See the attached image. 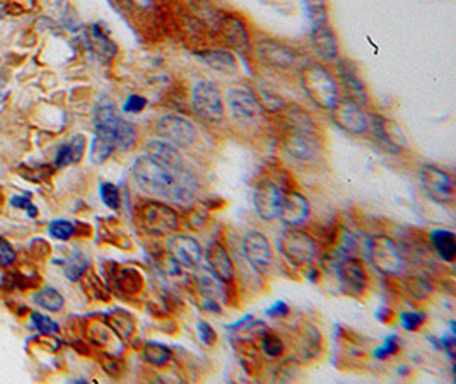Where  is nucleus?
<instances>
[{"label":"nucleus","instance_id":"f257e3e1","mask_svg":"<svg viewBox=\"0 0 456 384\" xmlns=\"http://www.w3.org/2000/svg\"><path fill=\"white\" fill-rule=\"evenodd\" d=\"M132 178L138 190L154 198L173 203L192 202L197 193V179L193 175H178L169 171L148 154L138 156L132 166Z\"/></svg>","mask_w":456,"mask_h":384},{"label":"nucleus","instance_id":"f03ea898","mask_svg":"<svg viewBox=\"0 0 456 384\" xmlns=\"http://www.w3.org/2000/svg\"><path fill=\"white\" fill-rule=\"evenodd\" d=\"M96 137L103 138L115 149L129 151L137 144V128L132 121L123 120L115 111L111 99H103L94 110Z\"/></svg>","mask_w":456,"mask_h":384},{"label":"nucleus","instance_id":"7ed1b4c3","mask_svg":"<svg viewBox=\"0 0 456 384\" xmlns=\"http://www.w3.org/2000/svg\"><path fill=\"white\" fill-rule=\"evenodd\" d=\"M301 86L309 101L322 110L330 111L340 99L337 79L320 64H308L301 68Z\"/></svg>","mask_w":456,"mask_h":384},{"label":"nucleus","instance_id":"20e7f679","mask_svg":"<svg viewBox=\"0 0 456 384\" xmlns=\"http://www.w3.org/2000/svg\"><path fill=\"white\" fill-rule=\"evenodd\" d=\"M190 106L199 120L219 125L224 121V101L218 84L212 80H197L190 92Z\"/></svg>","mask_w":456,"mask_h":384},{"label":"nucleus","instance_id":"39448f33","mask_svg":"<svg viewBox=\"0 0 456 384\" xmlns=\"http://www.w3.org/2000/svg\"><path fill=\"white\" fill-rule=\"evenodd\" d=\"M154 132L161 140L181 149L190 147L197 140V128L193 126V123L187 118L180 117V115L173 113L162 115V117L157 118L156 125H154Z\"/></svg>","mask_w":456,"mask_h":384},{"label":"nucleus","instance_id":"423d86ee","mask_svg":"<svg viewBox=\"0 0 456 384\" xmlns=\"http://www.w3.org/2000/svg\"><path fill=\"white\" fill-rule=\"evenodd\" d=\"M279 248L294 265H309L318 255V246L309 234L299 229H285L279 237Z\"/></svg>","mask_w":456,"mask_h":384},{"label":"nucleus","instance_id":"0eeeda50","mask_svg":"<svg viewBox=\"0 0 456 384\" xmlns=\"http://www.w3.org/2000/svg\"><path fill=\"white\" fill-rule=\"evenodd\" d=\"M369 258L374 268L383 275H400L404 272V256L395 241L388 236L373 237L369 246Z\"/></svg>","mask_w":456,"mask_h":384},{"label":"nucleus","instance_id":"6e6552de","mask_svg":"<svg viewBox=\"0 0 456 384\" xmlns=\"http://www.w3.org/2000/svg\"><path fill=\"white\" fill-rule=\"evenodd\" d=\"M422 190L431 200L438 203L455 202V183L453 176L434 164H424L419 172Z\"/></svg>","mask_w":456,"mask_h":384},{"label":"nucleus","instance_id":"1a4fd4ad","mask_svg":"<svg viewBox=\"0 0 456 384\" xmlns=\"http://www.w3.org/2000/svg\"><path fill=\"white\" fill-rule=\"evenodd\" d=\"M226 106L231 118L241 125H251L262 115V106L255 92L248 87L236 86L226 92Z\"/></svg>","mask_w":456,"mask_h":384},{"label":"nucleus","instance_id":"9d476101","mask_svg":"<svg viewBox=\"0 0 456 384\" xmlns=\"http://www.w3.org/2000/svg\"><path fill=\"white\" fill-rule=\"evenodd\" d=\"M284 149L291 157L303 163L318 159L322 144L315 128H287L284 135Z\"/></svg>","mask_w":456,"mask_h":384},{"label":"nucleus","instance_id":"9b49d317","mask_svg":"<svg viewBox=\"0 0 456 384\" xmlns=\"http://www.w3.org/2000/svg\"><path fill=\"white\" fill-rule=\"evenodd\" d=\"M141 222L145 230L157 236L173 234L180 229V217L169 205L159 202H149L141 209Z\"/></svg>","mask_w":456,"mask_h":384},{"label":"nucleus","instance_id":"f8f14e48","mask_svg":"<svg viewBox=\"0 0 456 384\" xmlns=\"http://www.w3.org/2000/svg\"><path fill=\"white\" fill-rule=\"evenodd\" d=\"M255 57L270 68L287 71L296 65L297 55L291 46L282 43L279 40L264 38L255 43Z\"/></svg>","mask_w":456,"mask_h":384},{"label":"nucleus","instance_id":"ddd939ff","mask_svg":"<svg viewBox=\"0 0 456 384\" xmlns=\"http://www.w3.org/2000/svg\"><path fill=\"white\" fill-rule=\"evenodd\" d=\"M243 253H245L246 261H248L257 274H269L270 268H272L273 253L270 241L266 239L265 234H262L260 230L246 232V236L243 237Z\"/></svg>","mask_w":456,"mask_h":384},{"label":"nucleus","instance_id":"4468645a","mask_svg":"<svg viewBox=\"0 0 456 384\" xmlns=\"http://www.w3.org/2000/svg\"><path fill=\"white\" fill-rule=\"evenodd\" d=\"M330 111L335 125L340 126L343 132L352 133V135H362L369 130V118L362 111V106L355 105L347 98H340L337 105Z\"/></svg>","mask_w":456,"mask_h":384},{"label":"nucleus","instance_id":"2eb2a0df","mask_svg":"<svg viewBox=\"0 0 456 384\" xmlns=\"http://www.w3.org/2000/svg\"><path fill=\"white\" fill-rule=\"evenodd\" d=\"M284 191L276 183L270 179H262L260 183L255 186L253 191V203L255 210L264 221H273L280 215L282 202H284Z\"/></svg>","mask_w":456,"mask_h":384},{"label":"nucleus","instance_id":"dca6fc26","mask_svg":"<svg viewBox=\"0 0 456 384\" xmlns=\"http://www.w3.org/2000/svg\"><path fill=\"white\" fill-rule=\"evenodd\" d=\"M166 249L178 265L187 268H195L204 256L202 246L199 241L195 237L187 236V234H169L168 241H166Z\"/></svg>","mask_w":456,"mask_h":384},{"label":"nucleus","instance_id":"f3484780","mask_svg":"<svg viewBox=\"0 0 456 384\" xmlns=\"http://www.w3.org/2000/svg\"><path fill=\"white\" fill-rule=\"evenodd\" d=\"M339 87L345 92V98L359 106L368 105V87L359 75L357 67L349 60H340L337 64Z\"/></svg>","mask_w":456,"mask_h":384},{"label":"nucleus","instance_id":"a211bd4d","mask_svg":"<svg viewBox=\"0 0 456 384\" xmlns=\"http://www.w3.org/2000/svg\"><path fill=\"white\" fill-rule=\"evenodd\" d=\"M337 279L347 295L359 297L368 287V274L364 263L357 258H345L337 265Z\"/></svg>","mask_w":456,"mask_h":384},{"label":"nucleus","instance_id":"6ab92c4d","mask_svg":"<svg viewBox=\"0 0 456 384\" xmlns=\"http://www.w3.org/2000/svg\"><path fill=\"white\" fill-rule=\"evenodd\" d=\"M218 29L219 33H221L222 40L226 41L231 48H234L236 52L246 53L251 48V40L248 28H246V22L243 21L238 14H221L218 22Z\"/></svg>","mask_w":456,"mask_h":384},{"label":"nucleus","instance_id":"aec40b11","mask_svg":"<svg viewBox=\"0 0 456 384\" xmlns=\"http://www.w3.org/2000/svg\"><path fill=\"white\" fill-rule=\"evenodd\" d=\"M145 154L149 157H152L156 163H159L161 166H164L169 171L178 172V175H192L190 169L185 164L183 156H181L178 147L168 144V142L161 140V138H150L145 144Z\"/></svg>","mask_w":456,"mask_h":384},{"label":"nucleus","instance_id":"412c9836","mask_svg":"<svg viewBox=\"0 0 456 384\" xmlns=\"http://www.w3.org/2000/svg\"><path fill=\"white\" fill-rule=\"evenodd\" d=\"M309 45L323 61H335L340 55V43L335 31L328 24L315 26L309 31Z\"/></svg>","mask_w":456,"mask_h":384},{"label":"nucleus","instance_id":"4be33fe9","mask_svg":"<svg viewBox=\"0 0 456 384\" xmlns=\"http://www.w3.org/2000/svg\"><path fill=\"white\" fill-rule=\"evenodd\" d=\"M197 289L206 301L222 302L226 299V282L211 270V267H199L193 272Z\"/></svg>","mask_w":456,"mask_h":384},{"label":"nucleus","instance_id":"5701e85b","mask_svg":"<svg viewBox=\"0 0 456 384\" xmlns=\"http://www.w3.org/2000/svg\"><path fill=\"white\" fill-rule=\"evenodd\" d=\"M279 217L285 224L291 226V228H297V226L304 224L309 217V202L306 197H303L297 191L284 195Z\"/></svg>","mask_w":456,"mask_h":384},{"label":"nucleus","instance_id":"b1692460","mask_svg":"<svg viewBox=\"0 0 456 384\" xmlns=\"http://www.w3.org/2000/svg\"><path fill=\"white\" fill-rule=\"evenodd\" d=\"M207 261L211 270L218 276H221L224 282H233L234 279L233 260H231L229 253H227V249L224 248L221 243L214 241V243L208 244Z\"/></svg>","mask_w":456,"mask_h":384},{"label":"nucleus","instance_id":"393cba45","mask_svg":"<svg viewBox=\"0 0 456 384\" xmlns=\"http://www.w3.org/2000/svg\"><path fill=\"white\" fill-rule=\"evenodd\" d=\"M369 125H373L374 133L390 147L398 149V151L407 147V138H405L404 132H401L400 126L395 121L386 120L383 117H373L369 120Z\"/></svg>","mask_w":456,"mask_h":384},{"label":"nucleus","instance_id":"a878e982","mask_svg":"<svg viewBox=\"0 0 456 384\" xmlns=\"http://www.w3.org/2000/svg\"><path fill=\"white\" fill-rule=\"evenodd\" d=\"M200 60L204 64H207L208 67L214 68V71L222 72V74H236L238 72V60L231 52L227 50H204V52L197 53Z\"/></svg>","mask_w":456,"mask_h":384},{"label":"nucleus","instance_id":"bb28decb","mask_svg":"<svg viewBox=\"0 0 456 384\" xmlns=\"http://www.w3.org/2000/svg\"><path fill=\"white\" fill-rule=\"evenodd\" d=\"M89 45L101 61H110L117 55V45L110 40V36L98 24L89 28Z\"/></svg>","mask_w":456,"mask_h":384},{"label":"nucleus","instance_id":"cd10ccee","mask_svg":"<svg viewBox=\"0 0 456 384\" xmlns=\"http://www.w3.org/2000/svg\"><path fill=\"white\" fill-rule=\"evenodd\" d=\"M431 243L434 251L443 261H453L456 256V236L450 229H434L431 230Z\"/></svg>","mask_w":456,"mask_h":384},{"label":"nucleus","instance_id":"c85d7f7f","mask_svg":"<svg viewBox=\"0 0 456 384\" xmlns=\"http://www.w3.org/2000/svg\"><path fill=\"white\" fill-rule=\"evenodd\" d=\"M142 353H144V359L156 367L166 366L171 360V350L157 341H145Z\"/></svg>","mask_w":456,"mask_h":384},{"label":"nucleus","instance_id":"c756f323","mask_svg":"<svg viewBox=\"0 0 456 384\" xmlns=\"http://www.w3.org/2000/svg\"><path fill=\"white\" fill-rule=\"evenodd\" d=\"M255 96H257L262 110L272 111V113H276V111H282L284 110V106L287 105L279 92L270 89V87H266V86L258 87L257 92H255Z\"/></svg>","mask_w":456,"mask_h":384},{"label":"nucleus","instance_id":"7c9ffc66","mask_svg":"<svg viewBox=\"0 0 456 384\" xmlns=\"http://www.w3.org/2000/svg\"><path fill=\"white\" fill-rule=\"evenodd\" d=\"M304 9L311 28L328 24V0H304Z\"/></svg>","mask_w":456,"mask_h":384},{"label":"nucleus","instance_id":"2f4dec72","mask_svg":"<svg viewBox=\"0 0 456 384\" xmlns=\"http://www.w3.org/2000/svg\"><path fill=\"white\" fill-rule=\"evenodd\" d=\"M33 299L36 304H40L48 311H60L62 307H64V297H62L60 292L53 289V287H43V289L34 294Z\"/></svg>","mask_w":456,"mask_h":384},{"label":"nucleus","instance_id":"473e14b6","mask_svg":"<svg viewBox=\"0 0 456 384\" xmlns=\"http://www.w3.org/2000/svg\"><path fill=\"white\" fill-rule=\"evenodd\" d=\"M142 283H144V280H142V276L137 270H130L129 268V270H123L122 274H120V279H118L120 289L129 292V294H135V292L141 290Z\"/></svg>","mask_w":456,"mask_h":384},{"label":"nucleus","instance_id":"72a5a7b5","mask_svg":"<svg viewBox=\"0 0 456 384\" xmlns=\"http://www.w3.org/2000/svg\"><path fill=\"white\" fill-rule=\"evenodd\" d=\"M87 258L83 255V253L76 251L74 255L71 256V260L67 261V265H65V275H67V279L71 280H79L80 276H83L84 272H86L87 268Z\"/></svg>","mask_w":456,"mask_h":384},{"label":"nucleus","instance_id":"f704fd0d","mask_svg":"<svg viewBox=\"0 0 456 384\" xmlns=\"http://www.w3.org/2000/svg\"><path fill=\"white\" fill-rule=\"evenodd\" d=\"M113 149H115L113 145L108 144L106 140H103V138H99V137H94V140H92V147H91L92 163H96V164L104 163V161L111 156Z\"/></svg>","mask_w":456,"mask_h":384},{"label":"nucleus","instance_id":"c9c22d12","mask_svg":"<svg viewBox=\"0 0 456 384\" xmlns=\"http://www.w3.org/2000/svg\"><path fill=\"white\" fill-rule=\"evenodd\" d=\"M405 282H407V290L411 292L412 297L424 299L432 292L431 282H427V280L424 279H419V276H408Z\"/></svg>","mask_w":456,"mask_h":384},{"label":"nucleus","instance_id":"e433bc0d","mask_svg":"<svg viewBox=\"0 0 456 384\" xmlns=\"http://www.w3.org/2000/svg\"><path fill=\"white\" fill-rule=\"evenodd\" d=\"M99 195H101L103 203L110 209L117 210L120 207V191L113 183H103L99 188Z\"/></svg>","mask_w":456,"mask_h":384},{"label":"nucleus","instance_id":"4c0bfd02","mask_svg":"<svg viewBox=\"0 0 456 384\" xmlns=\"http://www.w3.org/2000/svg\"><path fill=\"white\" fill-rule=\"evenodd\" d=\"M113 330H117V333L122 338H125V340H129L130 337H132L134 333V320L129 316L127 313H122V314H117V316L113 318Z\"/></svg>","mask_w":456,"mask_h":384},{"label":"nucleus","instance_id":"58836bf2","mask_svg":"<svg viewBox=\"0 0 456 384\" xmlns=\"http://www.w3.org/2000/svg\"><path fill=\"white\" fill-rule=\"evenodd\" d=\"M398 350H400V338H398L397 335H390L385 338V341H383L381 347L374 350V357L383 360V359H386V357L395 355Z\"/></svg>","mask_w":456,"mask_h":384},{"label":"nucleus","instance_id":"ea45409f","mask_svg":"<svg viewBox=\"0 0 456 384\" xmlns=\"http://www.w3.org/2000/svg\"><path fill=\"white\" fill-rule=\"evenodd\" d=\"M262 347H264V352L269 357H279L284 352V344L279 337L270 335V333H264L262 337Z\"/></svg>","mask_w":456,"mask_h":384},{"label":"nucleus","instance_id":"a19ab883","mask_svg":"<svg viewBox=\"0 0 456 384\" xmlns=\"http://www.w3.org/2000/svg\"><path fill=\"white\" fill-rule=\"evenodd\" d=\"M48 232L52 234L53 237H57V239L65 241L76 232V228H74V224H71V222H67V221H55L50 224Z\"/></svg>","mask_w":456,"mask_h":384},{"label":"nucleus","instance_id":"79ce46f5","mask_svg":"<svg viewBox=\"0 0 456 384\" xmlns=\"http://www.w3.org/2000/svg\"><path fill=\"white\" fill-rule=\"evenodd\" d=\"M31 320H33L34 328L40 330V332L45 333V335H53V333L59 332V325H57L55 321L50 320V318L43 316V314L33 313L31 314Z\"/></svg>","mask_w":456,"mask_h":384},{"label":"nucleus","instance_id":"37998d69","mask_svg":"<svg viewBox=\"0 0 456 384\" xmlns=\"http://www.w3.org/2000/svg\"><path fill=\"white\" fill-rule=\"evenodd\" d=\"M426 314L424 313H401L400 323L407 332H415L426 323Z\"/></svg>","mask_w":456,"mask_h":384},{"label":"nucleus","instance_id":"c03bdc74","mask_svg":"<svg viewBox=\"0 0 456 384\" xmlns=\"http://www.w3.org/2000/svg\"><path fill=\"white\" fill-rule=\"evenodd\" d=\"M67 145L72 156V163H79L84 156V149H86V138L83 135H74Z\"/></svg>","mask_w":456,"mask_h":384},{"label":"nucleus","instance_id":"a18cd8bd","mask_svg":"<svg viewBox=\"0 0 456 384\" xmlns=\"http://www.w3.org/2000/svg\"><path fill=\"white\" fill-rule=\"evenodd\" d=\"M197 332H199L200 340H202L206 345H214L215 341H218V333H215V330L212 328L211 323L199 321L197 323Z\"/></svg>","mask_w":456,"mask_h":384},{"label":"nucleus","instance_id":"49530a36","mask_svg":"<svg viewBox=\"0 0 456 384\" xmlns=\"http://www.w3.org/2000/svg\"><path fill=\"white\" fill-rule=\"evenodd\" d=\"M145 105H148V99L138 94H132L129 96V99L123 105V111H127V113H138V111L144 110Z\"/></svg>","mask_w":456,"mask_h":384},{"label":"nucleus","instance_id":"de8ad7c7","mask_svg":"<svg viewBox=\"0 0 456 384\" xmlns=\"http://www.w3.org/2000/svg\"><path fill=\"white\" fill-rule=\"evenodd\" d=\"M15 253L13 246L7 243L6 239L0 237V267H9L10 263H14Z\"/></svg>","mask_w":456,"mask_h":384},{"label":"nucleus","instance_id":"09e8293b","mask_svg":"<svg viewBox=\"0 0 456 384\" xmlns=\"http://www.w3.org/2000/svg\"><path fill=\"white\" fill-rule=\"evenodd\" d=\"M31 7H33V0H9V3H7L6 9L9 10L10 14L19 15V14L26 13V10L31 9Z\"/></svg>","mask_w":456,"mask_h":384},{"label":"nucleus","instance_id":"8fccbe9b","mask_svg":"<svg viewBox=\"0 0 456 384\" xmlns=\"http://www.w3.org/2000/svg\"><path fill=\"white\" fill-rule=\"evenodd\" d=\"M67 164H72V156H71V151H69V145H62L59 149V152H57V157H55V166L57 168H64L67 166Z\"/></svg>","mask_w":456,"mask_h":384},{"label":"nucleus","instance_id":"3c124183","mask_svg":"<svg viewBox=\"0 0 456 384\" xmlns=\"http://www.w3.org/2000/svg\"><path fill=\"white\" fill-rule=\"evenodd\" d=\"M289 311L291 309H289V306L284 301H277L276 304L266 309V314L272 318H285L289 314Z\"/></svg>","mask_w":456,"mask_h":384},{"label":"nucleus","instance_id":"603ef678","mask_svg":"<svg viewBox=\"0 0 456 384\" xmlns=\"http://www.w3.org/2000/svg\"><path fill=\"white\" fill-rule=\"evenodd\" d=\"M392 314H393V311L390 309L388 306H381L380 309L376 311V318H378V320H380L381 323H388V321H392Z\"/></svg>","mask_w":456,"mask_h":384},{"label":"nucleus","instance_id":"864d4df0","mask_svg":"<svg viewBox=\"0 0 456 384\" xmlns=\"http://www.w3.org/2000/svg\"><path fill=\"white\" fill-rule=\"evenodd\" d=\"M10 203H13V207H15V209H28L31 205L29 198L26 197H13L10 198Z\"/></svg>","mask_w":456,"mask_h":384},{"label":"nucleus","instance_id":"5fc2aeb1","mask_svg":"<svg viewBox=\"0 0 456 384\" xmlns=\"http://www.w3.org/2000/svg\"><path fill=\"white\" fill-rule=\"evenodd\" d=\"M134 6L137 7H142V9H145V7H150L154 3V0H132Z\"/></svg>","mask_w":456,"mask_h":384},{"label":"nucleus","instance_id":"6e6d98bb","mask_svg":"<svg viewBox=\"0 0 456 384\" xmlns=\"http://www.w3.org/2000/svg\"><path fill=\"white\" fill-rule=\"evenodd\" d=\"M111 2L113 3H117L118 7H134V3H132V0H111Z\"/></svg>","mask_w":456,"mask_h":384},{"label":"nucleus","instance_id":"4d7b16f0","mask_svg":"<svg viewBox=\"0 0 456 384\" xmlns=\"http://www.w3.org/2000/svg\"><path fill=\"white\" fill-rule=\"evenodd\" d=\"M26 210H28L29 217H36V215H38V210H36V207H34V205H29Z\"/></svg>","mask_w":456,"mask_h":384}]
</instances>
